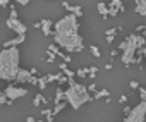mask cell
Wrapping results in <instances>:
<instances>
[{"mask_svg": "<svg viewBox=\"0 0 146 122\" xmlns=\"http://www.w3.org/2000/svg\"><path fill=\"white\" fill-rule=\"evenodd\" d=\"M78 19H79L78 16L69 12L58 23H55V28H53V40H55V43L62 50H65L67 53L81 52L84 48L83 36L79 34V23H78Z\"/></svg>", "mask_w": 146, "mask_h": 122, "instance_id": "obj_1", "label": "cell"}, {"mask_svg": "<svg viewBox=\"0 0 146 122\" xmlns=\"http://www.w3.org/2000/svg\"><path fill=\"white\" fill-rule=\"evenodd\" d=\"M19 62H21V55L17 46H7L0 50V79L16 81V76L21 69Z\"/></svg>", "mask_w": 146, "mask_h": 122, "instance_id": "obj_2", "label": "cell"}, {"mask_svg": "<svg viewBox=\"0 0 146 122\" xmlns=\"http://www.w3.org/2000/svg\"><path fill=\"white\" fill-rule=\"evenodd\" d=\"M67 84H69V88L65 91V100H67V103L74 110H78L79 107H83L84 103H88V101L93 100V96L90 95L88 86H84L81 83H76L72 78H69Z\"/></svg>", "mask_w": 146, "mask_h": 122, "instance_id": "obj_3", "label": "cell"}, {"mask_svg": "<svg viewBox=\"0 0 146 122\" xmlns=\"http://www.w3.org/2000/svg\"><path fill=\"white\" fill-rule=\"evenodd\" d=\"M144 43H146V38H144L143 34H139V33H132V34H129L124 41H120V45H119L117 50L122 52V64H124V66L134 64L136 52H137L141 46H144Z\"/></svg>", "mask_w": 146, "mask_h": 122, "instance_id": "obj_4", "label": "cell"}, {"mask_svg": "<svg viewBox=\"0 0 146 122\" xmlns=\"http://www.w3.org/2000/svg\"><path fill=\"white\" fill-rule=\"evenodd\" d=\"M146 117V100H141L134 108H131V112L125 115V122H143Z\"/></svg>", "mask_w": 146, "mask_h": 122, "instance_id": "obj_5", "label": "cell"}, {"mask_svg": "<svg viewBox=\"0 0 146 122\" xmlns=\"http://www.w3.org/2000/svg\"><path fill=\"white\" fill-rule=\"evenodd\" d=\"M5 24H7V28H9V29H12L16 34H26V31H28L26 24H24V23H21V21H19V17H9V19L5 21Z\"/></svg>", "mask_w": 146, "mask_h": 122, "instance_id": "obj_6", "label": "cell"}, {"mask_svg": "<svg viewBox=\"0 0 146 122\" xmlns=\"http://www.w3.org/2000/svg\"><path fill=\"white\" fill-rule=\"evenodd\" d=\"M4 91H5V95H7L9 100H17V98H23V96L28 95V91H26L24 88H21V86H14V84H9Z\"/></svg>", "mask_w": 146, "mask_h": 122, "instance_id": "obj_7", "label": "cell"}, {"mask_svg": "<svg viewBox=\"0 0 146 122\" xmlns=\"http://www.w3.org/2000/svg\"><path fill=\"white\" fill-rule=\"evenodd\" d=\"M124 4H122V0H112V2L108 4V14L110 17H115L119 12H124Z\"/></svg>", "mask_w": 146, "mask_h": 122, "instance_id": "obj_8", "label": "cell"}, {"mask_svg": "<svg viewBox=\"0 0 146 122\" xmlns=\"http://www.w3.org/2000/svg\"><path fill=\"white\" fill-rule=\"evenodd\" d=\"M31 76H33L31 71H28V69H19V72H17V76H16V83H19V84L29 83Z\"/></svg>", "mask_w": 146, "mask_h": 122, "instance_id": "obj_9", "label": "cell"}, {"mask_svg": "<svg viewBox=\"0 0 146 122\" xmlns=\"http://www.w3.org/2000/svg\"><path fill=\"white\" fill-rule=\"evenodd\" d=\"M41 33L45 36H52L53 34V23L50 19H41Z\"/></svg>", "mask_w": 146, "mask_h": 122, "instance_id": "obj_10", "label": "cell"}, {"mask_svg": "<svg viewBox=\"0 0 146 122\" xmlns=\"http://www.w3.org/2000/svg\"><path fill=\"white\" fill-rule=\"evenodd\" d=\"M62 7L67 9V12H70V14L83 17V7H79V5H69V2H62Z\"/></svg>", "mask_w": 146, "mask_h": 122, "instance_id": "obj_11", "label": "cell"}, {"mask_svg": "<svg viewBox=\"0 0 146 122\" xmlns=\"http://www.w3.org/2000/svg\"><path fill=\"white\" fill-rule=\"evenodd\" d=\"M24 40H26V34H17V36H14L12 40H7V41L4 43V48H7V46H17V45H21V43H24Z\"/></svg>", "mask_w": 146, "mask_h": 122, "instance_id": "obj_12", "label": "cell"}, {"mask_svg": "<svg viewBox=\"0 0 146 122\" xmlns=\"http://www.w3.org/2000/svg\"><path fill=\"white\" fill-rule=\"evenodd\" d=\"M134 4H136V14L146 17V0H134Z\"/></svg>", "mask_w": 146, "mask_h": 122, "instance_id": "obj_13", "label": "cell"}, {"mask_svg": "<svg viewBox=\"0 0 146 122\" xmlns=\"http://www.w3.org/2000/svg\"><path fill=\"white\" fill-rule=\"evenodd\" d=\"M96 9H98V14L103 17V19H107L110 14H108V4H103V2H98V5H96Z\"/></svg>", "mask_w": 146, "mask_h": 122, "instance_id": "obj_14", "label": "cell"}, {"mask_svg": "<svg viewBox=\"0 0 146 122\" xmlns=\"http://www.w3.org/2000/svg\"><path fill=\"white\" fill-rule=\"evenodd\" d=\"M65 100V91L58 86L57 90H55V96H53V105H57V103H60V101H64Z\"/></svg>", "mask_w": 146, "mask_h": 122, "instance_id": "obj_15", "label": "cell"}, {"mask_svg": "<svg viewBox=\"0 0 146 122\" xmlns=\"http://www.w3.org/2000/svg\"><path fill=\"white\" fill-rule=\"evenodd\" d=\"M120 29H122L120 26H117V28H112V29H107V31H105L107 41H108V43H112V41L115 40V33H117V31H120Z\"/></svg>", "mask_w": 146, "mask_h": 122, "instance_id": "obj_16", "label": "cell"}, {"mask_svg": "<svg viewBox=\"0 0 146 122\" xmlns=\"http://www.w3.org/2000/svg\"><path fill=\"white\" fill-rule=\"evenodd\" d=\"M58 69H60V71H62V72L67 76V78H74V76H76V72H72V71L67 67V62H64V60H62V62L58 64Z\"/></svg>", "mask_w": 146, "mask_h": 122, "instance_id": "obj_17", "label": "cell"}, {"mask_svg": "<svg viewBox=\"0 0 146 122\" xmlns=\"http://www.w3.org/2000/svg\"><path fill=\"white\" fill-rule=\"evenodd\" d=\"M41 117H43L46 122H52L53 117H55V115H53V108H43V110H41Z\"/></svg>", "mask_w": 146, "mask_h": 122, "instance_id": "obj_18", "label": "cell"}, {"mask_svg": "<svg viewBox=\"0 0 146 122\" xmlns=\"http://www.w3.org/2000/svg\"><path fill=\"white\" fill-rule=\"evenodd\" d=\"M41 103H43V105H46V103H48V100H46L41 93H38V95L35 96V100H33V107H40Z\"/></svg>", "mask_w": 146, "mask_h": 122, "instance_id": "obj_19", "label": "cell"}, {"mask_svg": "<svg viewBox=\"0 0 146 122\" xmlns=\"http://www.w3.org/2000/svg\"><path fill=\"white\" fill-rule=\"evenodd\" d=\"M108 96H110V91H108V90H100V91H96V93H95L93 100H100V98H108Z\"/></svg>", "mask_w": 146, "mask_h": 122, "instance_id": "obj_20", "label": "cell"}, {"mask_svg": "<svg viewBox=\"0 0 146 122\" xmlns=\"http://www.w3.org/2000/svg\"><path fill=\"white\" fill-rule=\"evenodd\" d=\"M67 107V100H64V101H60V103H57L55 107H53V115H57V113H60L64 108Z\"/></svg>", "mask_w": 146, "mask_h": 122, "instance_id": "obj_21", "label": "cell"}, {"mask_svg": "<svg viewBox=\"0 0 146 122\" xmlns=\"http://www.w3.org/2000/svg\"><path fill=\"white\" fill-rule=\"evenodd\" d=\"M11 103H12V100L7 98L5 91H0V105H11Z\"/></svg>", "mask_w": 146, "mask_h": 122, "instance_id": "obj_22", "label": "cell"}, {"mask_svg": "<svg viewBox=\"0 0 146 122\" xmlns=\"http://www.w3.org/2000/svg\"><path fill=\"white\" fill-rule=\"evenodd\" d=\"M88 74H90V67H81L76 71V76H79V78H88Z\"/></svg>", "mask_w": 146, "mask_h": 122, "instance_id": "obj_23", "label": "cell"}, {"mask_svg": "<svg viewBox=\"0 0 146 122\" xmlns=\"http://www.w3.org/2000/svg\"><path fill=\"white\" fill-rule=\"evenodd\" d=\"M46 84H48V81H46V78H38V88L41 90V91H45V88H46Z\"/></svg>", "mask_w": 146, "mask_h": 122, "instance_id": "obj_24", "label": "cell"}, {"mask_svg": "<svg viewBox=\"0 0 146 122\" xmlns=\"http://www.w3.org/2000/svg\"><path fill=\"white\" fill-rule=\"evenodd\" d=\"M46 62L48 64H55V53L52 50H46Z\"/></svg>", "mask_w": 146, "mask_h": 122, "instance_id": "obj_25", "label": "cell"}, {"mask_svg": "<svg viewBox=\"0 0 146 122\" xmlns=\"http://www.w3.org/2000/svg\"><path fill=\"white\" fill-rule=\"evenodd\" d=\"M90 52H91V55H93V57H96V58L102 55V53H100V48H98V46H95V45H91V46H90Z\"/></svg>", "mask_w": 146, "mask_h": 122, "instance_id": "obj_26", "label": "cell"}, {"mask_svg": "<svg viewBox=\"0 0 146 122\" xmlns=\"http://www.w3.org/2000/svg\"><path fill=\"white\" fill-rule=\"evenodd\" d=\"M96 72H98V67H95V66H91V67H90V74H88V78H90V79H95V76H96Z\"/></svg>", "mask_w": 146, "mask_h": 122, "instance_id": "obj_27", "label": "cell"}, {"mask_svg": "<svg viewBox=\"0 0 146 122\" xmlns=\"http://www.w3.org/2000/svg\"><path fill=\"white\" fill-rule=\"evenodd\" d=\"M137 91H139V98L146 100V88H137Z\"/></svg>", "mask_w": 146, "mask_h": 122, "instance_id": "obj_28", "label": "cell"}, {"mask_svg": "<svg viewBox=\"0 0 146 122\" xmlns=\"http://www.w3.org/2000/svg\"><path fill=\"white\" fill-rule=\"evenodd\" d=\"M45 78H46V81H48V83H53V81H57V74H46Z\"/></svg>", "mask_w": 146, "mask_h": 122, "instance_id": "obj_29", "label": "cell"}, {"mask_svg": "<svg viewBox=\"0 0 146 122\" xmlns=\"http://www.w3.org/2000/svg\"><path fill=\"white\" fill-rule=\"evenodd\" d=\"M14 2H17L19 5H28V4L31 2V0H14Z\"/></svg>", "mask_w": 146, "mask_h": 122, "instance_id": "obj_30", "label": "cell"}, {"mask_svg": "<svg viewBox=\"0 0 146 122\" xmlns=\"http://www.w3.org/2000/svg\"><path fill=\"white\" fill-rule=\"evenodd\" d=\"M29 84H38V78H36L35 74L31 76V79H29Z\"/></svg>", "mask_w": 146, "mask_h": 122, "instance_id": "obj_31", "label": "cell"}, {"mask_svg": "<svg viewBox=\"0 0 146 122\" xmlns=\"http://www.w3.org/2000/svg\"><path fill=\"white\" fill-rule=\"evenodd\" d=\"M129 86H131L132 90H137V88H139V83H137V81H131V84H129Z\"/></svg>", "mask_w": 146, "mask_h": 122, "instance_id": "obj_32", "label": "cell"}, {"mask_svg": "<svg viewBox=\"0 0 146 122\" xmlns=\"http://www.w3.org/2000/svg\"><path fill=\"white\" fill-rule=\"evenodd\" d=\"M9 0H0V7H9Z\"/></svg>", "mask_w": 146, "mask_h": 122, "instance_id": "obj_33", "label": "cell"}, {"mask_svg": "<svg viewBox=\"0 0 146 122\" xmlns=\"http://www.w3.org/2000/svg\"><path fill=\"white\" fill-rule=\"evenodd\" d=\"M144 29H146V26H137V28H136V33H143Z\"/></svg>", "mask_w": 146, "mask_h": 122, "instance_id": "obj_34", "label": "cell"}, {"mask_svg": "<svg viewBox=\"0 0 146 122\" xmlns=\"http://www.w3.org/2000/svg\"><path fill=\"white\" fill-rule=\"evenodd\" d=\"M88 90H90V93H91V91H95V90H96V84H95V83H93V84H90V86H88Z\"/></svg>", "mask_w": 146, "mask_h": 122, "instance_id": "obj_35", "label": "cell"}, {"mask_svg": "<svg viewBox=\"0 0 146 122\" xmlns=\"http://www.w3.org/2000/svg\"><path fill=\"white\" fill-rule=\"evenodd\" d=\"M119 101H120V103H125V101H127V96H125V95H122V96L119 98Z\"/></svg>", "mask_w": 146, "mask_h": 122, "instance_id": "obj_36", "label": "cell"}, {"mask_svg": "<svg viewBox=\"0 0 146 122\" xmlns=\"http://www.w3.org/2000/svg\"><path fill=\"white\" fill-rule=\"evenodd\" d=\"M33 26H35V28H36V29H41V23H35V24H33Z\"/></svg>", "mask_w": 146, "mask_h": 122, "instance_id": "obj_37", "label": "cell"}, {"mask_svg": "<svg viewBox=\"0 0 146 122\" xmlns=\"http://www.w3.org/2000/svg\"><path fill=\"white\" fill-rule=\"evenodd\" d=\"M129 112H131V108H129V107H124V113H125V115H127V113H129Z\"/></svg>", "mask_w": 146, "mask_h": 122, "instance_id": "obj_38", "label": "cell"}, {"mask_svg": "<svg viewBox=\"0 0 146 122\" xmlns=\"http://www.w3.org/2000/svg\"><path fill=\"white\" fill-rule=\"evenodd\" d=\"M143 53H144V57H146V46H143Z\"/></svg>", "mask_w": 146, "mask_h": 122, "instance_id": "obj_39", "label": "cell"}, {"mask_svg": "<svg viewBox=\"0 0 146 122\" xmlns=\"http://www.w3.org/2000/svg\"><path fill=\"white\" fill-rule=\"evenodd\" d=\"M143 36H144V38H146V29H144V31H143Z\"/></svg>", "mask_w": 146, "mask_h": 122, "instance_id": "obj_40", "label": "cell"}]
</instances>
